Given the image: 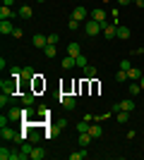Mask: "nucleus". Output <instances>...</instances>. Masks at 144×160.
Instances as JSON below:
<instances>
[{"label":"nucleus","instance_id":"1","mask_svg":"<svg viewBox=\"0 0 144 160\" xmlns=\"http://www.w3.org/2000/svg\"><path fill=\"white\" fill-rule=\"evenodd\" d=\"M113 112H118V110H125V112H132L135 110V100L132 98H123L120 103H113V108H110Z\"/></svg>","mask_w":144,"mask_h":160},{"label":"nucleus","instance_id":"2","mask_svg":"<svg viewBox=\"0 0 144 160\" xmlns=\"http://www.w3.org/2000/svg\"><path fill=\"white\" fill-rule=\"evenodd\" d=\"M84 31H87V36H99V33L103 31V27L96 19H89L87 24H84Z\"/></svg>","mask_w":144,"mask_h":160},{"label":"nucleus","instance_id":"3","mask_svg":"<svg viewBox=\"0 0 144 160\" xmlns=\"http://www.w3.org/2000/svg\"><path fill=\"white\" fill-rule=\"evenodd\" d=\"M0 88H3V93H7V96H14V91H17V79H3L0 81Z\"/></svg>","mask_w":144,"mask_h":160},{"label":"nucleus","instance_id":"4","mask_svg":"<svg viewBox=\"0 0 144 160\" xmlns=\"http://www.w3.org/2000/svg\"><path fill=\"white\" fill-rule=\"evenodd\" d=\"M60 105L65 108V110H75V105H77L75 96H70V93H62V96H60Z\"/></svg>","mask_w":144,"mask_h":160},{"label":"nucleus","instance_id":"5","mask_svg":"<svg viewBox=\"0 0 144 160\" xmlns=\"http://www.w3.org/2000/svg\"><path fill=\"white\" fill-rule=\"evenodd\" d=\"M91 19H96L101 27H106L108 24V19H106V12H103L101 7H96V10H91Z\"/></svg>","mask_w":144,"mask_h":160},{"label":"nucleus","instance_id":"6","mask_svg":"<svg viewBox=\"0 0 144 160\" xmlns=\"http://www.w3.org/2000/svg\"><path fill=\"white\" fill-rule=\"evenodd\" d=\"M103 36H106V38H118V24L108 22V24L103 27Z\"/></svg>","mask_w":144,"mask_h":160},{"label":"nucleus","instance_id":"7","mask_svg":"<svg viewBox=\"0 0 144 160\" xmlns=\"http://www.w3.org/2000/svg\"><path fill=\"white\" fill-rule=\"evenodd\" d=\"M31 43H34V48H39V50H43V48L48 46V36H43V33H36L34 38H31Z\"/></svg>","mask_w":144,"mask_h":160},{"label":"nucleus","instance_id":"8","mask_svg":"<svg viewBox=\"0 0 144 160\" xmlns=\"http://www.w3.org/2000/svg\"><path fill=\"white\" fill-rule=\"evenodd\" d=\"M12 31H14V27H12V22H10V19L0 22V33H3V36H12Z\"/></svg>","mask_w":144,"mask_h":160},{"label":"nucleus","instance_id":"9","mask_svg":"<svg viewBox=\"0 0 144 160\" xmlns=\"http://www.w3.org/2000/svg\"><path fill=\"white\" fill-rule=\"evenodd\" d=\"M31 151H34V143H31V141H24V143H22V160H27V158H31Z\"/></svg>","mask_w":144,"mask_h":160},{"label":"nucleus","instance_id":"10","mask_svg":"<svg viewBox=\"0 0 144 160\" xmlns=\"http://www.w3.org/2000/svg\"><path fill=\"white\" fill-rule=\"evenodd\" d=\"M0 136H3L5 141H14L17 139V132H12L10 127H0Z\"/></svg>","mask_w":144,"mask_h":160},{"label":"nucleus","instance_id":"11","mask_svg":"<svg viewBox=\"0 0 144 160\" xmlns=\"http://www.w3.org/2000/svg\"><path fill=\"white\" fill-rule=\"evenodd\" d=\"M7 115H10V120H24V108H10Z\"/></svg>","mask_w":144,"mask_h":160},{"label":"nucleus","instance_id":"12","mask_svg":"<svg viewBox=\"0 0 144 160\" xmlns=\"http://www.w3.org/2000/svg\"><path fill=\"white\" fill-rule=\"evenodd\" d=\"M87 14H89V12H87V10H84V7L79 5V7H75V10H72V19L82 22V19H87Z\"/></svg>","mask_w":144,"mask_h":160},{"label":"nucleus","instance_id":"13","mask_svg":"<svg viewBox=\"0 0 144 160\" xmlns=\"http://www.w3.org/2000/svg\"><path fill=\"white\" fill-rule=\"evenodd\" d=\"M17 14H19L22 19H31V17H34V10H31L29 5H22V7H19V12H17Z\"/></svg>","mask_w":144,"mask_h":160},{"label":"nucleus","instance_id":"14","mask_svg":"<svg viewBox=\"0 0 144 160\" xmlns=\"http://www.w3.org/2000/svg\"><path fill=\"white\" fill-rule=\"evenodd\" d=\"M67 55H72V58L82 55V46L79 43H67Z\"/></svg>","mask_w":144,"mask_h":160},{"label":"nucleus","instance_id":"15","mask_svg":"<svg viewBox=\"0 0 144 160\" xmlns=\"http://www.w3.org/2000/svg\"><path fill=\"white\" fill-rule=\"evenodd\" d=\"M91 141H94V136H91L89 132H82V134H79V146H84V148H87V146L91 143Z\"/></svg>","mask_w":144,"mask_h":160},{"label":"nucleus","instance_id":"16","mask_svg":"<svg viewBox=\"0 0 144 160\" xmlns=\"http://www.w3.org/2000/svg\"><path fill=\"white\" fill-rule=\"evenodd\" d=\"M46 158V151H43L41 146H34V151H31V160H43Z\"/></svg>","mask_w":144,"mask_h":160},{"label":"nucleus","instance_id":"17","mask_svg":"<svg viewBox=\"0 0 144 160\" xmlns=\"http://www.w3.org/2000/svg\"><path fill=\"white\" fill-rule=\"evenodd\" d=\"M19 98H22L24 105H34V98H36V96H34V91H27V93H22Z\"/></svg>","mask_w":144,"mask_h":160},{"label":"nucleus","instance_id":"18","mask_svg":"<svg viewBox=\"0 0 144 160\" xmlns=\"http://www.w3.org/2000/svg\"><path fill=\"white\" fill-rule=\"evenodd\" d=\"M130 29H127V27H120V24H118V38H120V41H127V38H130Z\"/></svg>","mask_w":144,"mask_h":160},{"label":"nucleus","instance_id":"19","mask_svg":"<svg viewBox=\"0 0 144 160\" xmlns=\"http://www.w3.org/2000/svg\"><path fill=\"white\" fill-rule=\"evenodd\" d=\"M72 67H77V60L72 58V55H67V58H62V69H72Z\"/></svg>","mask_w":144,"mask_h":160},{"label":"nucleus","instance_id":"20","mask_svg":"<svg viewBox=\"0 0 144 160\" xmlns=\"http://www.w3.org/2000/svg\"><path fill=\"white\" fill-rule=\"evenodd\" d=\"M12 17H14V12H12V10H10L7 5L0 7V19H12Z\"/></svg>","mask_w":144,"mask_h":160},{"label":"nucleus","instance_id":"21","mask_svg":"<svg viewBox=\"0 0 144 160\" xmlns=\"http://www.w3.org/2000/svg\"><path fill=\"white\" fill-rule=\"evenodd\" d=\"M22 77H24V79H27V81H31V79H34V77H36V72H34V67H24V69H22Z\"/></svg>","mask_w":144,"mask_h":160},{"label":"nucleus","instance_id":"22","mask_svg":"<svg viewBox=\"0 0 144 160\" xmlns=\"http://www.w3.org/2000/svg\"><path fill=\"white\" fill-rule=\"evenodd\" d=\"M127 77H130L132 81H139L142 79V72H139L137 67H130V69H127Z\"/></svg>","mask_w":144,"mask_h":160},{"label":"nucleus","instance_id":"23","mask_svg":"<svg viewBox=\"0 0 144 160\" xmlns=\"http://www.w3.org/2000/svg\"><path fill=\"white\" fill-rule=\"evenodd\" d=\"M87 155H89V153H87V148H82V151H77V153H70V160H84Z\"/></svg>","mask_w":144,"mask_h":160},{"label":"nucleus","instance_id":"24","mask_svg":"<svg viewBox=\"0 0 144 160\" xmlns=\"http://www.w3.org/2000/svg\"><path fill=\"white\" fill-rule=\"evenodd\" d=\"M115 120L120 122V124H125V122L130 120V112H125V110H118V115H115Z\"/></svg>","mask_w":144,"mask_h":160},{"label":"nucleus","instance_id":"25","mask_svg":"<svg viewBox=\"0 0 144 160\" xmlns=\"http://www.w3.org/2000/svg\"><path fill=\"white\" fill-rule=\"evenodd\" d=\"M89 127H91V122H89V120H84V117H82V122L77 124V132H79V134H82V132H89Z\"/></svg>","mask_w":144,"mask_h":160},{"label":"nucleus","instance_id":"26","mask_svg":"<svg viewBox=\"0 0 144 160\" xmlns=\"http://www.w3.org/2000/svg\"><path fill=\"white\" fill-rule=\"evenodd\" d=\"M127 79H130V77H127V72H125V69H118V74H115V81H118V84H125Z\"/></svg>","mask_w":144,"mask_h":160},{"label":"nucleus","instance_id":"27","mask_svg":"<svg viewBox=\"0 0 144 160\" xmlns=\"http://www.w3.org/2000/svg\"><path fill=\"white\" fill-rule=\"evenodd\" d=\"M89 134H91V136H94V139H101V127H99V124H91V127H89Z\"/></svg>","mask_w":144,"mask_h":160},{"label":"nucleus","instance_id":"28","mask_svg":"<svg viewBox=\"0 0 144 160\" xmlns=\"http://www.w3.org/2000/svg\"><path fill=\"white\" fill-rule=\"evenodd\" d=\"M82 72H84V79H94V77H96V69H94V67H89V65L84 67Z\"/></svg>","mask_w":144,"mask_h":160},{"label":"nucleus","instance_id":"29","mask_svg":"<svg viewBox=\"0 0 144 160\" xmlns=\"http://www.w3.org/2000/svg\"><path fill=\"white\" fill-rule=\"evenodd\" d=\"M127 91H130V96H137L139 91H142V86H139V81H132V84H130V88H127Z\"/></svg>","mask_w":144,"mask_h":160},{"label":"nucleus","instance_id":"30","mask_svg":"<svg viewBox=\"0 0 144 160\" xmlns=\"http://www.w3.org/2000/svg\"><path fill=\"white\" fill-rule=\"evenodd\" d=\"M12 151H7V148L5 146H3V148H0V160H12Z\"/></svg>","mask_w":144,"mask_h":160},{"label":"nucleus","instance_id":"31","mask_svg":"<svg viewBox=\"0 0 144 160\" xmlns=\"http://www.w3.org/2000/svg\"><path fill=\"white\" fill-rule=\"evenodd\" d=\"M55 53H58V50H55V46H51V43L43 48V55H46V58H55Z\"/></svg>","mask_w":144,"mask_h":160},{"label":"nucleus","instance_id":"32","mask_svg":"<svg viewBox=\"0 0 144 160\" xmlns=\"http://www.w3.org/2000/svg\"><path fill=\"white\" fill-rule=\"evenodd\" d=\"M10 77H12V79H22V67L14 65L12 69H10Z\"/></svg>","mask_w":144,"mask_h":160},{"label":"nucleus","instance_id":"33","mask_svg":"<svg viewBox=\"0 0 144 160\" xmlns=\"http://www.w3.org/2000/svg\"><path fill=\"white\" fill-rule=\"evenodd\" d=\"M29 141H31V143L36 146V143L41 141V134H39V132H29Z\"/></svg>","mask_w":144,"mask_h":160},{"label":"nucleus","instance_id":"34","mask_svg":"<svg viewBox=\"0 0 144 160\" xmlns=\"http://www.w3.org/2000/svg\"><path fill=\"white\" fill-rule=\"evenodd\" d=\"M10 98H12V96H7V93H3V96H0V108L10 105Z\"/></svg>","mask_w":144,"mask_h":160},{"label":"nucleus","instance_id":"35","mask_svg":"<svg viewBox=\"0 0 144 160\" xmlns=\"http://www.w3.org/2000/svg\"><path fill=\"white\" fill-rule=\"evenodd\" d=\"M75 60H77V67H82V69L87 67V58H84V55H77Z\"/></svg>","mask_w":144,"mask_h":160},{"label":"nucleus","instance_id":"36","mask_svg":"<svg viewBox=\"0 0 144 160\" xmlns=\"http://www.w3.org/2000/svg\"><path fill=\"white\" fill-rule=\"evenodd\" d=\"M58 41H60L58 33H51V36H48V43H51V46H58Z\"/></svg>","mask_w":144,"mask_h":160},{"label":"nucleus","instance_id":"37","mask_svg":"<svg viewBox=\"0 0 144 160\" xmlns=\"http://www.w3.org/2000/svg\"><path fill=\"white\" fill-rule=\"evenodd\" d=\"M67 27L72 29V31H77V29H79V22H77V19H70V22H67Z\"/></svg>","mask_w":144,"mask_h":160},{"label":"nucleus","instance_id":"38","mask_svg":"<svg viewBox=\"0 0 144 160\" xmlns=\"http://www.w3.org/2000/svg\"><path fill=\"white\" fill-rule=\"evenodd\" d=\"M7 122H10V115H3L0 117V127H7Z\"/></svg>","mask_w":144,"mask_h":160},{"label":"nucleus","instance_id":"39","mask_svg":"<svg viewBox=\"0 0 144 160\" xmlns=\"http://www.w3.org/2000/svg\"><path fill=\"white\" fill-rule=\"evenodd\" d=\"M130 60H123V62H120V69H125V72H127V69H130Z\"/></svg>","mask_w":144,"mask_h":160},{"label":"nucleus","instance_id":"40","mask_svg":"<svg viewBox=\"0 0 144 160\" xmlns=\"http://www.w3.org/2000/svg\"><path fill=\"white\" fill-rule=\"evenodd\" d=\"M115 2H118L120 7H125V5H130V2H135V0H115Z\"/></svg>","mask_w":144,"mask_h":160},{"label":"nucleus","instance_id":"41","mask_svg":"<svg viewBox=\"0 0 144 160\" xmlns=\"http://www.w3.org/2000/svg\"><path fill=\"white\" fill-rule=\"evenodd\" d=\"M12 36H14V38H22V29H17V27H14V31H12Z\"/></svg>","mask_w":144,"mask_h":160},{"label":"nucleus","instance_id":"42","mask_svg":"<svg viewBox=\"0 0 144 160\" xmlns=\"http://www.w3.org/2000/svg\"><path fill=\"white\" fill-rule=\"evenodd\" d=\"M135 5H137L139 10H142V7H144V0H135Z\"/></svg>","mask_w":144,"mask_h":160},{"label":"nucleus","instance_id":"43","mask_svg":"<svg viewBox=\"0 0 144 160\" xmlns=\"http://www.w3.org/2000/svg\"><path fill=\"white\" fill-rule=\"evenodd\" d=\"M12 2H14V0H3V5H7V7L12 5Z\"/></svg>","mask_w":144,"mask_h":160},{"label":"nucleus","instance_id":"44","mask_svg":"<svg viewBox=\"0 0 144 160\" xmlns=\"http://www.w3.org/2000/svg\"><path fill=\"white\" fill-rule=\"evenodd\" d=\"M139 86H142V88H144V77H142V79H139Z\"/></svg>","mask_w":144,"mask_h":160},{"label":"nucleus","instance_id":"45","mask_svg":"<svg viewBox=\"0 0 144 160\" xmlns=\"http://www.w3.org/2000/svg\"><path fill=\"white\" fill-rule=\"evenodd\" d=\"M101 2H108V0H101Z\"/></svg>","mask_w":144,"mask_h":160},{"label":"nucleus","instance_id":"46","mask_svg":"<svg viewBox=\"0 0 144 160\" xmlns=\"http://www.w3.org/2000/svg\"><path fill=\"white\" fill-rule=\"evenodd\" d=\"M39 2H46V0H39Z\"/></svg>","mask_w":144,"mask_h":160},{"label":"nucleus","instance_id":"47","mask_svg":"<svg viewBox=\"0 0 144 160\" xmlns=\"http://www.w3.org/2000/svg\"><path fill=\"white\" fill-rule=\"evenodd\" d=\"M142 110H144V105H142Z\"/></svg>","mask_w":144,"mask_h":160}]
</instances>
